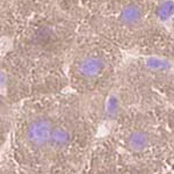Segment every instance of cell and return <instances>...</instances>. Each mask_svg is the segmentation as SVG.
Wrapping results in <instances>:
<instances>
[{"label": "cell", "instance_id": "obj_1", "mask_svg": "<svg viewBox=\"0 0 174 174\" xmlns=\"http://www.w3.org/2000/svg\"><path fill=\"white\" fill-rule=\"evenodd\" d=\"M163 0H96L84 26L99 36L140 37L159 26Z\"/></svg>", "mask_w": 174, "mask_h": 174}, {"label": "cell", "instance_id": "obj_3", "mask_svg": "<svg viewBox=\"0 0 174 174\" xmlns=\"http://www.w3.org/2000/svg\"><path fill=\"white\" fill-rule=\"evenodd\" d=\"M105 70V59L101 55L91 53L86 56L78 65V71L84 78L91 79L98 77Z\"/></svg>", "mask_w": 174, "mask_h": 174}, {"label": "cell", "instance_id": "obj_4", "mask_svg": "<svg viewBox=\"0 0 174 174\" xmlns=\"http://www.w3.org/2000/svg\"><path fill=\"white\" fill-rule=\"evenodd\" d=\"M149 144V136L143 131H135L129 137V145L135 150H142Z\"/></svg>", "mask_w": 174, "mask_h": 174}, {"label": "cell", "instance_id": "obj_5", "mask_svg": "<svg viewBox=\"0 0 174 174\" xmlns=\"http://www.w3.org/2000/svg\"><path fill=\"white\" fill-rule=\"evenodd\" d=\"M70 139V134L65 129H55L52 137H51V143L56 146H62V145L66 144Z\"/></svg>", "mask_w": 174, "mask_h": 174}, {"label": "cell", "instance_id": "obj_2", "mask_svg": "<svg viewBox=\"0 0 174 174\" xmlns=\"http://www.w3.org/2000/svg\"><path fill=\"white\" fill-rule=\"evenodd\" d=\"M53 127L51 121L48 119H38L35 120L27 130V137L30 144L35 146H43L47 143L51 142V137L53 134Z\"/></svg>", "mask_w": 174, "mask_h": 174}]
</instances>
